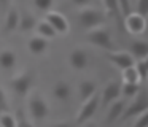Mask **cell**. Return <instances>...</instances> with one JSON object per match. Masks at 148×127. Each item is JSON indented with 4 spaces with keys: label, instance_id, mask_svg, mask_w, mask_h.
Returning <instances> with one entry per match:
<instances>
[{
    "label": "cell",
    "instance_id": "obj_1",
    "mask_svg": "<svg viewBox=\"0 0 148 127\" xmlns=\"http://www.w3.org/2000/svg\"><path fill=\"white\" fill-rule=\"evenodd\" d=\"M134 97L135 98L129 103V107H124V110H123V114H121V117H119L121 122L148 111V94H147V91H145L143 87H140V91H138Z\"/></svg>",
    "mask_w": 148,
    "mask_h": 127
},
{
    "label": "cell",
    "instance_id": "obj_13",
    "mask_svg": "<svg viewBox=\"0 0 148 127\" xmlns=\"http://www.w3.org/2000/svg\"><path fill=\"white\" fill-rule=\"evenodd\" d=\"M123 110H124V102L118 100V98H116L115 102H112V103H110V110H108L107 117H105V124L118 122L121 114H123Z\"/></svg>",
    "mask_w": 148,
    "mask_h": 127
},
{
    "label": "cell",
    "instance_id": "obj_11",
    "mask_svg": "<svg viewBox=\"0 0 148 127\" xmlns=\"http://www.w3.org/2000/svg\"><path fill=\"white\" fill-rule=\"evenodd\" d=\"M48 48H49L48 40L40 37V35L32 37L27 41V49H29V53L34 54V56H42V54H45L46 51H48Z\"/></svg>",
    "mask_w": 148,
    "mask_h": 127
},
{
    "label": "cell",
    "instance_id": "obj_2",
    "mask_svg": "<svg viewBox=\"0 0 148 127\" xmlns=\"http://www.w3.org/2000/svg\"><path fill=\"white\" fill-rule=\"evenodd\" d=\"M78 22L81 29L89 30L94 27H100L105 22V14L99 8H91V6H83L78 13Z\"/></svg>",
    "mask_w": 148,
    "mask_h": 127
},
{
    "label": "cell",
    "instance_id": "obj_16",
    "mask_svg": "<svg viewBox=\"0 0 148 127\" xmlns=\"http://www.w3.org/2000/svg\"><path fill=\"white\" fill-rule=\"evenodd\" d=\"M102 3H103V6H105V10H107L110 18H113L118 22L119 27H123V14H121V11H119L118 0H102Z\"/></svg>",
    "mask_w": 148,
    "mask_h": 127
},
{
    "label": "cell",
    "instance_id": "obj_24",
    "mask_svg": "<svg viewBox=\"0 0 148 127\" xmlns=\"http://www.w3.org/2000/svg\"><path fill=\"white\" fill-rule=\"evenodd\" d=\"M121 76H123V81L124 83H140V78H138L137 72H135L134 65L127 67V68H123L121 70Z\"/></svg>",
    "mask_w": 148,
    "mask_h": 127
},
{
    "label": "cell",
    "instance_id": "obj_23",
    "mask_svg": "<svg viewBox=\"0 0 148 127\" xmlns=\"http://www.w3.org/2000/svg\"><path fill=\"white\" fill-rule=\"evenodd\" d=\"M134 67H135V72H137L140 81H145L148 76V60L147 59H135Z\"/></svg>",
    "mask_w": 148,
    "mask_h": 127
},
{
    "label": "cell",
    "instance_id": "obj_10",
    "mask_svg": "<svg viewBox=\"0 0 148 127\" xmlns=\"http://www.w3.org/2000/svg\"><path fill=\"white\" fill-rule=\"evenodd\" d=\"M121 95V83L119 81H110L105 84L102 91V95H100V105L102 107H108L112 102H115L116 98H119Z\"/></svg>",
    "mask_w": 148,
    "mask_h": 127
},
{
    "label": "cell",
    "instance_id": "obj_7",
    "mask_svg": "<svg viewBox=\"0 0 148 127\" xmlns=\"http://www.w3.org/2000/svg\"><path fill=\"white\" fill-rule=\"evenodd\" d=\"M99 105H100V100H99V95L97 94H94L89 98H86L83 102V105H81L78 114H77V124H84L86 121H89L96 114Z\"/></svg>",
    "mask_w": 148,
    "mask_h": 127
},
{
    "label": "cell",
    "instance_id": "obj_32",
    "mask_svg": "<svg viewBox=\"0 0 148 127\" xmlns=\"http://www.w3.org/2000/svg\"><path fill=\"white\" fill-rule=\"evenodd\" d=\"M8 3H10V0H0V6H2V8H7Z\"/></svg>",
    "mask_w": 148,
    "mask_h": 127
},
{
    "label": "cell",
    "instance_id": "obj_29",
    "mask_svg": "<svg viewBox=\"0 0 148 127\" xmlns=\"http://www.w3.org/2000/svg\"><path fill=\"white\" fill-rule=\"evenodd\" d=\"M8 110V98H7V94H5V91L2 89V86H0V113H3V111Z\"/></svg>",
    "mask_w": 148,
    "mask_h": 127
},
{
    "label": "cell",
    "instance_id": "obj_30",
    "mask_svg": "<svg viewBox=\"0 0 148 127\" xmlns=\"http://www.w3.org/2000/svg\"><path fill=\"white\" fill-rule=\"evenodd\" d=\"M134 126L135 127H145L147 126V113H142V114H138V116H135Z\"/></svg>",
    "mask_w": 148,
    "mask_h": 127
},
{
    "label": "cell",
    "instance_id": "obj_21",
    "mask_svg": "<svg viewBox=\"0 0 148 127\" xmlns=\"http://www.w3.org/2000/svg\"><path fill=\"white\" fill-rule=\"evenodd\" d=\"M37 25V19L34 18L32 14H29V13H24L23 16H19V24H18V29L23 32H30L34 30Z\"/></svg>",
    "mask_w": 148,
    "mask_h": 127
},
{
    "label": "cell",
    "instance_id": "obj_20",
    "mask_svg": "<svg viewBox=\"0 0 148 127\" xmlns=\"http://www.w3.org/2000/svg\"><path fill=\"white\" fill-rule=\"evenodd\" d=\"M35 30H37V33H38L40 37L46 38V40H51V38H54L56 35H58L54 29L49 25V22H46V21H37Z\"/></svg>",
    "mask_w": 148,
    "mask_h": 127
},
{
    "label": "cell",
    "instance_id": "obj_6",
    "mask_svg": "<svg viewBox=\"0 0 148 127\" xmlns=\"http://www.w3.org/2000/svg\"><path fill=\"white\" fill-rule=\"evenodd\" d=\"M123 27L132 35H140L145 32L147 29V18L142 14H138L137 11H129L124 16V22H123Z\"/></svg>",
    "mask_w": 148,
    "mask_h": 127
},
{
    "label": "cell",
    "instance_id": "obj_9",
    "mask_svg": "<svg viewBox=\"0 0 148 127\" xmlns=\"http://www.w3.org/2000/svg\"><path fill=\"white\" fill-rule=\"evenodd\" d=\"M105 57L119 70L127 68V67L134 65V62H135V59L132 57V54L126 53V51H110V53L105 54Z\"/></svg>",
    "mask_w": 148,
    "mask_h": 127
},
{
    "label": "cell",
    "instance_id": "obj_26",
    "mask_svg": "<svg viewBox=\"0 0 148 127\" xmlns=\"http://www.w3.org/2000/svg\"><path fill=\"white\" fill-rule=\"evenodd\" d=\"M54 0H34V6L42 13H48L51 10Z\"/></svg>",
    "mask_w": 148,
    "mask_h": 127
},
{
    "label": "cell",
    "instance_id": "obj_22",
    "mask_svg": "<svg viewBox=\"0 0 148 127\" xmlns=\"http://www.w3.org/2000/svg\"><path fill=\"white\" fill-rule=\"evenodd\" d=\"M140 91V83H124L121 84V94L127 98H132L137 92Z\"/></svg>",
    "mask_w": 148,
    "mask_h": 127
},
{
    "label": "cell",
    "instance_id": "obj_31",
    "mask_svg": "<svg viewBox=\"0 0 148 127\" xmlns=\"http://www.w3.org/2000/svg\"><path fill=\"white\" fill-rule=\"evenodd\" d=\"M70 2L75 6H78V8H83V6H89L92 3V0H70Z\"/></svg>",
    "mask_w": 148,
    "mask_h": 127
},
{
    "label": "cell",
    "instance_id": "obj_8",
    "mask_svg": "<svg viewBox=\"0 0 148 127\" xmlns=\"http://www.w3.org/2000/svg\"><path fill=\"white\" fill-rule=\"evenodd\" d=\"M45 21L49 22V25L54 29L58 35H65L69 32V29H70L67 18H65L62 13H59V11H51V10H49V11L46 13Z\"/></svg>",
    "mask_w": 148,
    "mask_h": 127
},
{
    "label": "cell",
    "instance_id": "obj_25",
    "mask_svg": "<svg viewBox=\"0 0 148 127\" xmlns=\"http://www.w3.org/2000/svg\"><path fill=\"white\" fill-rule=\"evenodd\" d=\"M0 126L2 127H16L18 121L14 117V114H11L8 110L3 111V113H0Z\"/></svg>",
    "mask_w": 148,
    "mask_h": 127
},
{
    "label": "cell",
    "instance_id": "obj_17",
    "mask_svg": "<svg viewBox=\"0 0 148 127\" xmlns=\"http://www.w3.org/2000/svg\"><path fill=\"white\" fill-rule=\"evenodd\" d=\"M19 24V13L16 8H10L5 16V33H11L18 29Z\"/></svg>",
    "mask_w": 148,
    "mask_h": 127
},
{
    "label": "cell",
    "instance_id": "obj_12",
    "mask_svg": "<svg viewBox=\"0 0 148 127\" xmlns=\"http://www.w3.org/2000/svg\"><path fill=\"white\" fill-rule=\"evenodd\" d=\"M69 64L75 70H84L88 67V54L83 49L77 48L69 54Z\"/></svg>",
    "mask_w": 148,
    "mask_h": 127
},
{
    "label": "cell",
    "instance_id": "obj_19",
    "mask_svg": "<svg viewBox=\"0 0 148 127\" xmlns=\"http://www.w3.org/2000/svg\"><path fill=\"white\" fill-rule=\"evenodd\" d=\"M16 64V54L11 49H3L0 53V68L11 70Z\"/></svg>",
    "mask_w": 148,
    "mask_h": 127
},
{
    "label": "cell",
    "instance_id": "obj_5",
    "mask_svg": "<svg viewBox=\"0 0 148 127\" xmlns=\"http://www.w3.org/2000/svg\"><path fill=\"white\" fill-rule=\"evenodd\" d=\"M27 110H29V116L34 121H43L48 117L49 114V107L46 100L40 94H32L27 102Z\"/></svg>",
    "mask_w": 148,
    "mask_h": 127
},
{
    "label": "cell",
    "instance_id": "obj_27",
    "mask_svg": "<svg viewBox=\"0 0 148 127\" xmlns=\"http://www.w3.org/2000/svg\"><path fill=\"white\" fill-rule=\"evenodd\" d=\"M135 11H137L138 14H142V16L147 18V14H148V0H137Z\"/></svg>",
    "mask_w": 148,
    "mask_h": 127
},
{
    "label": "cell",
    "instance_id": "obj_28",
    "mask_svg": "<svg viewBox=\"0 0 148 127\" xmlns=\"http://www.w3.org/2000/svg\"><path fill=\"white\" fill-rule=\"evenodd\" d=\"M118 5H119V11H121L123 16H126L129 11H132L131 0H118Z\"/></svg>",
    "mask_w": 148,
    "mask_h": 127
},
{
    "label": "cell",
    "instance_id": "obj_18",
    "mask_svg": "<svg viewBox=\"0 0 148 127\" xmlns=\"http://www.w3.org/2000/svg\"><path fill=\"white\" fill-rule=\"evenodd\" d=\"M131 54L134 59H147L148 57V43L143 40H135L131 43Z\"/></svg>",
    "mask_w": 148,
    "mask_h": 127
},
{
    "label": "cell",
    "instance_id": "obj_14",
    "mask_svg": "<svg viewBox=\"0 0 148 127\" xmlns=\"http://www.w3.org/2000/svg\"><path fill=\"white\" fill-rule=\"evenodd\" d=\"M53 95H54V98H58L61 102L69 100V97L72 95V86L67 81H58L53 86Z\"/></svg>",
    "mask_w": 148,
    "mask_h": 127
},
{
    "label": "cell",
    "instance_id": "obj_4",
    "mask_svg": "<svg viewBox=\"0 0 148 127\" xmlns=\"http://www.w3.org/2000/svg\"><path fill=\"white\" fill-rule=\"evenodd\" d=\"M34 83H35V73L32 70H24L23 73H19V75L10 79V87L13 89L14 94L24 97L30 92Z\"/></svg>",
    "mask_w": 148,
    "mask_h": 127
},
{
    "label": "cell",
    "instance_id": "obj_15",
    "mask_svg": "<svg viewBox=\"0 0 148 127\" xmlns=\"http://www.w3.org/2000/svg\"><path fill=\"white\" fill-rule=\"evenodd\" d=\"M97 92V84L91 79H84L78 84V95H80V100L84 102L86 98H89L91 95H94Z\"/></svg>",
    "mask_w": 148,
    "mask_h": 127
},
{
    "label": "cell",
    "instance_id": "obj_3",
    "mask_svg": "<svg viewBox=\"0 0 148 127\" xmlns=\"http://www.w3.org/2000/svg\"><path fill=\"white\" fill-rule=\"evenodd\" d=\"M86 38L91 44L100 48V49H105V51H113L115 49V43L112 40V35L110 32L107 30L105 27H94V29H89L86 33Z\"/></svg>",
    "mask_w": 148,
    "mask_h": 127
}]
</instances>
